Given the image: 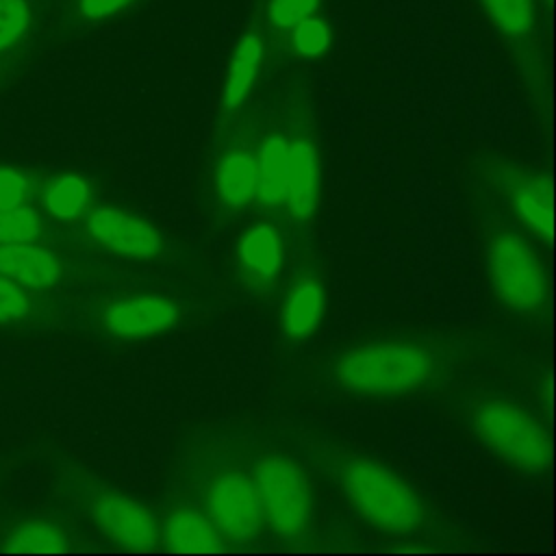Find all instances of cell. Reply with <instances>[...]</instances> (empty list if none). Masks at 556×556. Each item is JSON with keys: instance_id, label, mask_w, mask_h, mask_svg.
Wrapping results in <instances>:
<instances>
[{"instance_id": "obj_14", "label": "cell", "mask_w": 556, "mask_h": 556, "mask_svg": "<svg viewBox=\"0 0 556 556\" xmlns=\"http://www.w3.org/2000/svg\"><path fill=\"white\" fill-rule=\"evenodd\" d=\"M87 232L113 254L132 261L159 258L165 241L159 228L135 213L115 206H98L87 217Z\"/></svg>"}, {"instance_id": "obj_3", "label": "cell", "mask_w": 556, "mask_h": 556, "mask_svg": "<svg viewBox=\"0 0 556 556\" xmlns=\"http://www.w3.org/2000/svg\"><path fill=\"white\" fill-rule=\"evenodd\" d=\"M456 400V419L491 458L526 480L549 473V428L523 400L500 389H471Z\"/></svg>"}, {"instance_id": "obj_23", "label": "cell", "mask_w": 556, "mask_h": 556, "mask_svg": "<svg viewBox=\"0 0 556 556\" xmlns=\"http://www.w3.org/2000/svg\"><path fill=\"white\" fill-rule=\"evenodd\" d=\"M41 232V217L35 208L13 206L0 208V243L33 241Z\"/></svg>"}, {"instance_id": "obj_26", "label": "cell", "mask_w": 556, "mask_h": 556, "mask_svg": "<svg viewBox=\"0 0 556 556\" xmlns=\"http://www.w3.org/2000/svg\"><path fill=\"white\" fill-rule=\"evenodd\" d=\"M30 311L26 293L11 278L0 274V321H15Z\"/></svg>"}, {"instance_id": "obj_4", "label": "cell", "mask_w": 556, "mask_h": 556, "mask_svg": "<svg viewBox=\"0 0 556 556\" xmlns=\"http://www.w3.org/2000/svg\"><path fill=\"white\" fill-rule=\"evenodd\" d=\"M486 208L476 219V235L489 293L508 317L539 321L549 304V276L539 245L502 211Z\"/></svg>"}, {"instance_id": "obj_27", "label": "cell", "mask_w": 556, "mask_h": 556, "mask_svg": "<svg viewBox=\"0 0 556 556\" xmlns=\"http://www.w3.org/2000/svg\"><path fill=\"white\" fill-rule=\"evenodd\" d=\"M28 182L13 169H0V208L20 206L26 200Z\"/></svg>"}, {"instance_id": "obj_25", "label": "cell", "mask_w": 556, "mask_h": 556, "mask_svg": "<svg viewBox=\"0 0 556 556\" xmlns=\"http://www.w3.org/2000/svg\"><path fill=\"white\" fill-rule=\"evenodd\" d=\"M319 0H269L267 20L278 30H291L300 20L315 15Z\"/></svg>"}, {"instance_id": "obj_15", "label": "cell", "mask_w": 556, "mask_h": 556, "mask_svg": "<svg viewBox=\"0 0 556 556\" xmlns=\"http://www.w3.org/2000/svg\"><path fill=\"white\" fill-rule=\"evenodd\" d=\"M159 547L182 554L228 552V543L195 502L172 504L159 519Z\"/></svg>"}, {"instance_id": "obj_22", "label": "cell", "mask_w": 556, "mask_h": 556, "mask_svg": "<svg viewBox=\"0 0 556 556\" xmlns=\"http://www.w3.org/2000/svg\"><path fill=\"white\" fill-rule=\"evenodd\" d=\"M332 43V28L324 17L308 15L291 28V48L302 59H317L328 52Z\"/></svg>"}, {"instance_id": "obj_12", "label": "cell", "mask_w": 556, "mask_h": 556, "mask_svg": "<svg viewBox=\"0 0 556 556\" xmlns=\"http://www.w3.org/2000/svg\"><path fill=\"white\" fill-rule=\"evenodd\" d=\"M182 308L167 293H135L111 302L102 311V326L124 341H139L165 334L178 326Z\"/></svg>"}, {"instance_id": "obj_1", "label": "cell", "mask_w": 556, "mask_h": 556, "mask_svg": "<svg viewBox=\"0 0 556 556\" xmlns=\"http://www.w3.org/2000/svg\"><path fill=\"white\" fill-rule=\"evenodd\" d=\"M482 343L447 330H382L337 348L319 367L324 393L352 404L419 400L456 382Z\"/></svg>"}, {"instance_id": "obj_18", "label": "cell", "mask_w": 556, "mask_h": 556, "mask_svg": "<svg viewBox=\"0 0 556 556\" xmlns=\"http://www.w3.org/2000/svg\"><path fill=\"white\" fill-rule=\"evenodd\" d=\"M0 274L17 285L46 289L63 278V261L48 248L22 243H0Z\"/></svg>"}, {"instance_id": "obj_11", "label": "cell", "mask_w": 556, "mask_h": 556, "mask_svg": "<svg viewBox=\"0 0 556 556\" xmlns=\"http://www.w3.org/2000/svg\"><path fill=\"white\" fill-rule=\"evenodd\" d=\"M87 508L100 532L115 545L132 552L159 547V519L143 502L102 486L91 491Z\"/></svg>"}, {"instance_id": "obj_13", "label": "cell", "mask_w": 556, "mask_h": 556, "mask_svg": "<svg viewBox=\"0 0 556 556\" xmlns=\"http://www.w3.org/2000/svg\"><path fill=\"white\" fill-rule=\"evenodd\" d=\"M328 291L315 267H300L287 282L278 306V334L287 345L311 341L326 315Z\"/></svg>"}, {"instance_id": "obj_7", "label": "cell", "mask_w": 556, "mask_h": 556, "mask_svg": "<svg viewBox=\"0 0 556 556\" xmlns=\"http://www.w3.org/2000/svg\"><path fill=\"white\" fill-rule=\"evenodd\" d=\"M486 204L513 219L530 239L549 248L552 243V176L547 169L504 152L486 150L471 161Z\"/></svg>"}, {"instance_id": "obj_8", "label": "cell", "mask_w": 556, "mask_h": 556, "mask_svg": "<svg viewBox=\"0 0 556 556\" xmlns=\"http://www.w3.org/2000/svg\"><path fill=\"white\" fill-rule=\"evenodd\" d=\"M256 137V126L237 119V124L224 128L215 139L208 167V187L213 206L224 217H239L254 208Z\"/></svg>"}, {"instance_id": "obj_9", "label": "cell", "mask_w": 556, "mask_h": 556, "mask_svg": "<svg viewBox=\"0 0 556 556\" xmlns=\"http://www.w3.org/2000/svg\"><path fill=\"white\" fill-rule=\"evenodd\" d=\"M287 232L276 215L250 222L235 243V276L252 298H269L285 274Z\"/></svg>"}, {"instance_id": "obj_24", "label": "cell", "mask_w": 556, "mask_h": 556, "mask_svg": "<svg viewBox=\"0 0 556 556\" xmlns=\"http://www.w3.org/2000/svg\"><path fill=\"white\" fill-rule=\"evenodd\" d=\"M30 24L26 0H0V50L13 46Z\"/></svg>"}, {"instance_id": "obj_20", "label": "cell", "mask_w": 556, "mask_h": 556, "mask_svg": "<svg viewBox=\"0 0 556 556\" xmlns=\"http://www.w3.org/2000/svg\"><path fill=\"white\" fill-rule=\"evenodd\" d=\"M89 195H91V189L83 176L63 174L48 185L43 193V204L48 213L54 215L56 219L70 222L85 213L89 204Z\"/></svg>"}, {"instance_id": "obj_28", "label": "cell", "mask_w": 556, "mask_h": 556, "mask_svg": "<svg viewBox=\"0 0 556 556\" xmlns=\"http://www.w3.org/2000/svg\"><path fill=\"white\" fill-rule=\"evenodd\" d=\"M135 0H78V11L87 20H104L122 9H126Z\"/></svg>"}, {"instance_id": "obj_5", "label": "cell", "mask_w": 556, "mask_h": 556, "mask_svg": "<svg viewBox=\"0 0 556 556\" xmlns=\"http://www.w3.org/2000/svg\"><path fill=\"white\" fill-rule=\"evenodd\" d=\"M265 532H269L285 547H302L315 532V497L304 467L289 452L254 443L248 456Z\"/></svg>"}, {"instance_id": "obj_6", "label": "cell", "mask_w": 556, "mask_h": 556, "mask_svg": "<svg viewBox=\"0 0 556 556\" xmlns=\"http://www.w3.org/2000/svg\"><path fill=\"white\" fill-rule=\"evenodd\" d=\"M191 471L195 504L208 515L230 549H248L265 534L261 500L245 460L232 454L198 458Z\"/></svg>"}, {"instance_id": "obj_16", "label": "cell", "mask_w": 556, "mask_h": 556, "mask_svg": "<svg viewBox=\"0 0 556 556\" xmlns=\"http://www.w3.org/2000/svg\"><path fill=\"white\" fill-rule=\"evenodd\" d=\"M291 124H271L256 137V202L263 215H276L282 206Z\"/></svg>"}, {"instance_id": "obj_21", "label": "cell", "mask_w": 556, "mask_h": 556, "mask_svg": "<svg viewBox=\"0 0 556 556\" xmlns=\"http://www.w3.org/2000/svg\"><path fill=\"white\" fill-rule=\"evenodd\" d=\"M493 26L513 41H523L536 26L534 0H480Z\"/></svg>"}, {"instance_id": "obj_19", "label": "cell", "mask_w": 556, "mask_h": 556, "mask_svg": "<svg viewBox=\"0 0 556 556\" xmlns=\"http://www.w3.org/2000/svg\"><path fill=\"white\" fill-rule=\"evenodd\" d=\"M4 549L20 554H59L70 549V539L59 523L48 519H33L11 532Z\"/></svg>"}, {"instance_id": "obj_2", "label": "cell", "mask_w": 556, "mask_h": 556, "mask_svg": "<svg viewBox=\"0 0 556 556\" xmlns=\"http://www.w3.org/2000/svg\"><path fill=\"white\" fill-rule=\"evenodd\" d=\"M302 456L371 532L410 541L415 549L456 547L469 532L382 460L328 439H304Z\"/></svg>"}, {"instance_id": "obj_10", "label": "cell", "mask_w": 556, "mask_h": 556, "mask_svg": "<svg viewBox=\"0 0 556 556\" xmlns=\"http://www.w3.org/2000/svg\"><path fill=\"white\" fill-rule=\"evenodd\" d=\"M321 150L308 124H291V146L280 213L293 228H306L319 208Z\"/></svg>"}, {"instance_id": "obj_17", "label": "cell", "mask_w": 556, "mask_h": 556, "mask_svg": "<svg viewBox=\"0 0 556 556\" xmlns=\"http://www.w3.org/2000/svg\"><path fill=\"white\" fill-rule=\"evenodd\" d=\"M265 59V41L256 30H248L239 37L219 91V115L222 122L237 117V113L248 102L250 91L256 85Z\"/></svg>"}]
</instances>
